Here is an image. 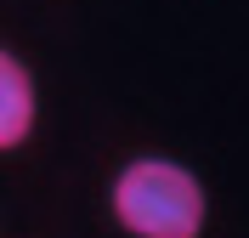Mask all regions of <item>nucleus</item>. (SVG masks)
Segmentation results:
<instances>
[{
	"instance_id": "2",
	"label": "nucleus",
	"mask_w": 249,
	"mask_h": 238,
	"mask_svg": "<svg viewBox=\"0 0 249 238\" xmlns=\"http://www.w3.org/2000/svg\"><path fill=\"white\" fill-rule=\"evenodd\" d=\"M34 125H40L34 74H29V63L12 46H0V153H17L34 136Z\"/></svg>"
},
{
	"instance_id": "1",
	"label": "nucleus",
	"mask_w": 249,
	"mask_h": 238,
	"mask_svg": "<svg viewBox=\"0 0 249 238\" xmlns=\"http://www.w3.org/2000/svg\"><path fill=\"white\" fill-rule=\"evenodd\" d=\"M108 210L130 238H204L210 227V193L198 170L164 153L124 159L108 187Z\"/></svg>"
}]
</instances>
